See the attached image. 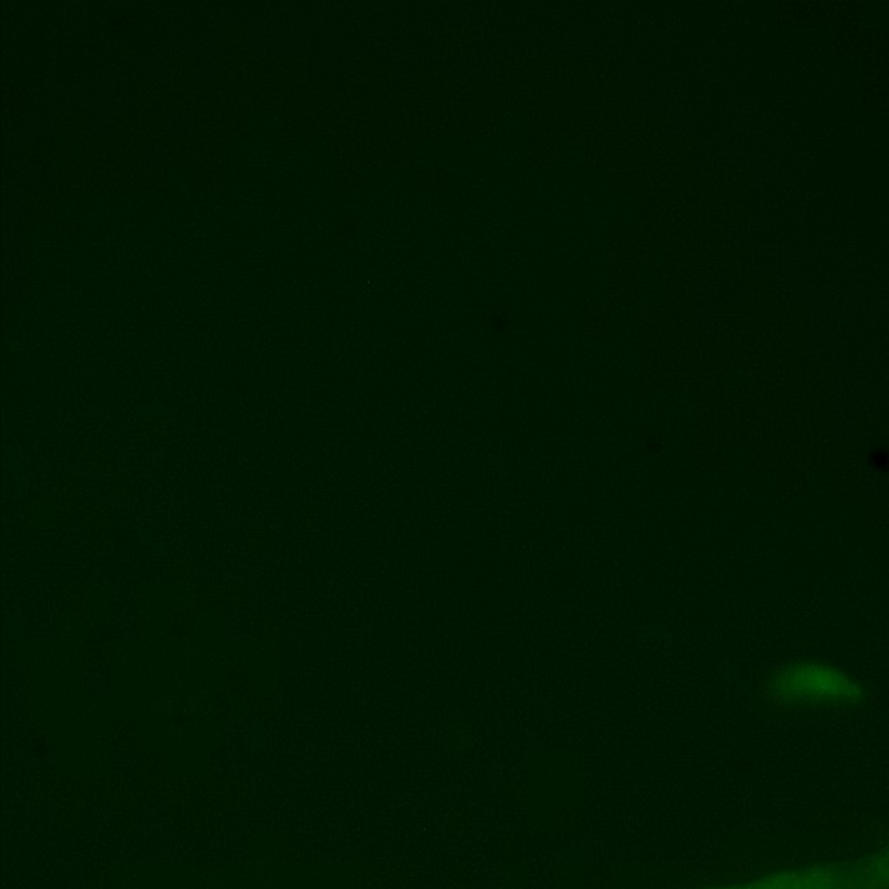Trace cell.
<instances>
[{"instance_id": "obj_1", "label": "cell", "mask_w": 889, "mask_h": 889, "mask_svg": "<svg viewBox=\"0 0 889 889\" xmlns=\"http://www.w3.org/2000/svg\"><path fill=\"white\" fill-rule=\"evenodd\" d=\"M777 690L801 700H843L857 693L858 686L843 672L822 664H794L780 672Z\"/></svg>"}]
</instances>
